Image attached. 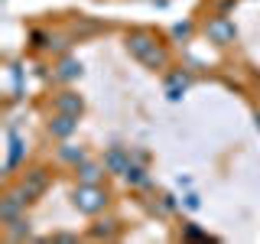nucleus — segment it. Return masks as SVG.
<instances>
[{
    "label": "nucleus",
    "instance_id": "obj_7",
    "mask_svg": "<svg viewBox=\"0 0 260 244\" xmlns=\"http://www.w3.org/2000/svg\"><path fill=\"white\" fill-rule=\"evenodd\" d=\"M208 33H211V36L218 39V43H228V39L234 36V26H231L228 20H215V23L208 26Z\"/></svg>",
    "mask_w": 260,
    "mask_h": 244
},
{
    "label": "nucleus",
    "instance_id": "obj_4",
    "mask_svg": "<svg viewBox=\"0 0 260 244\" xmlns=\"http://www.w3.org/2000/svg\"><path fill=\"white\" fill-rule=\"evenodd\" d=\"M46 182H49V179H46V173H39V169H36V173H32L29 179H26V182H23V199H32V195H39V192H43L46 189Z\"/></svg>",
    "mask_w": 260,
    "mask_h": 244
},
{
    "label": "nucleus",
    "instance_id": "obj_12",
    "mask_svg": "<svg viewBox=\"0 0 260 244\" xmlns=\"http://www.w3.org/2000/svg\"><path fill=\"white\" fill-rule=\"evenodd\" d=\"M257 124H260V114H257Z\"/></svg>",
    "mask_w": 260,
    "mask_h": 244
},
{
    "label": "nucleus",
    "instance_id": "obj_9",
    "mask_svg": "<svg viewBox=\"0 0 260 244\" xmlns=\"http://www.w3.org/2000/svg\"><path fill=\"white\" fill-rule=\"evenodd\" d=\"M78 75V62H62V69H59V78H75Z\"/></svg>",
    "mask_w": 260,
    "mask_h": 244
},
{
    "label": "nucleus",
    "instance_id": "obj_5",
    "mask_svg": "<svg viewBox=\"0 0 260 244\" xmlns=\"http://www.w3.org/2000/svg\"><path fill=\"white\" fill-rule=\"evenodd\" d=\"M49 130H52L55 137H69L72 130H75V114H59V117L49 124Z\"/></svg>",
    "mask_w": 260,
    "mask_h": 244
},
{
    "label": "nucleus",
    "instance_id": "obj_10",
    "mask_svg": "<svg viewBox=\"0 0 260 244\" xmlns=\"http://www.w3.org/2000/svg\"><path fill=\"white\" fill-rule=\"evenodd\" d=\"M108 166H114V169H127V166H124V153H120V150H111Z\"/></svg>",
    "mask_w": 260,
    "mask_h": 244
},
{
    "label": "nucleus",
    "instance_id": "obj_3",
    "mask_svg": "<svg viewBox=\"0 0 260 244\" xmlns=\"http://www.w3.org/2000/svg\"><path fill=\"white\" fill-rule=\"evenodd\" d=\"M23 205H26V199H20V195H7L4 205H0V222H4V225L16 222V215H20Z\"/></svg>",
    "mask_w": 260,
    "mask_h": 244
},
{
    "label": "nucleus",
    "instance_id": "obj_6",
    "mask_svg": "<svg viewBox=\"0 0 260 244\" xmlns=\"http://www.w3.org/2000/svg\"><path fill=\"white\" fill-rule=\"evenodd\" d=\"M55 108H59L62 114H78V111H81V98H78V95H72V92H65V95H59Z\"/></svg>",
    "mask_w": 260,
    "mask_h": 244
},
{
    "label": "nucleus",
    "instance_id": "obj_1",
    "mask_svg": "<svg viewBox=\"0 0 260 244\" xmlns=\"http://www.w3.org/2000/svg\"><path fill=\"white\" fill-rule=\"evenodd\" d=\"M127 46H130V52H134L137 59H143L146 65H153V69H156V65H166V52H162L146 33H134V36H127Z\"/></svg>",
    "mask_w": 260,
    "mask_h": 244
},
{
    "label": "nucleus",
    "instance_id": "obj_2",
    "mask_svg": "<svg viewBox=\"0 0 260 244\" xmlns=\"http://www.w3.org/2000/svg\"><path fill=\"white\" fill-rule=\"evenodd\" d=\"M104 202H108V192H104L98 182H81L78 189H75V208H81L85 215H94V211H101Z\"/></svg>",
    "mask_w": 260,
    "mask_h": 244
},
{
    "label": "nucleus",
    "instance_id": "obj_8",
    "mask_svg": "<svg viewBox=\"0 0 260 244\" xmlns=\"http://www.w3.org/2000/svg\"><path fill=\"white\" fill-rule=\"evenodd\" d=\"M98 179H101V169L98 166H91V163L81 166V182H98Z\"/></svg>",
    "mask_w": 260,
    "mask_h": 244
},
{
    "label": "nucleus",
    "instance_id": "obj_11",
    "mask_svg": "<svg viewBox=\"0 0 260 244\" xmlns=\"http://www.w3.org/2000/svg\"><path fill=\"white\" fill-rule=\"evenodd\" d=\"M62 160H72V163H78V160H85V153H81V150H62Z\"/></svg>",
    "mask_w": 260,
    "mask_h": 244
}]
</instances>
